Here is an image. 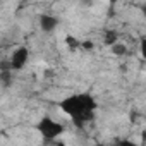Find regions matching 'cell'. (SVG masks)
I'll return each instance as SVG.
<instances>
[{"mask_svg":"<svg viewBox=\"0 0 146 146\" xmlns=\"http://www.w3.org/2000/svg\"><path fill=\"white\" fill-rule=\"evenodd\" d=\"M60 108L72 119V122L78 127H81L83 124L93 120L95 110H96V102L93 100L91 95L81 93V95H72V96L64 98L60 102Z\"/></svg>","mask_w":146,"mask_h":146,"instance_id":"obj_1","label":"cell"},{"mask_svg":"<svg viewBox=\"0 0 146 146\" xmlns=\"http://www.w3.org/2000/svg\"><path fill=\"white\" fill-rule=\"evenodd\" d=\"M36 129L41 132V136L45 137V141H53L55 137H58L62 132H64V125L55 122L53 119L50 117H43L38 124H36Z\"/></svg>","mask_w":146,"mask_h":146,"instance_id":"obj_2","label":"cell"},{"mask_svg":"<svg viewBox=\"0 0 146 146\" xmlns=\"http://www.w3.org/2000/svg\"><path fill=\"white\" fill-rule=\"evenodd\" d=\"M28 57H29L28 48H24V46L17 48L11 57V67L12 69H23L26 65V62H28Z\"/></svg>","mask_w":146,"mask_h":146,"instance_id":"obj_3","label":"cell"},{"mask_svg":"<svg viewBox=\"0 0 146 146\" xmlns=\"http://www.w3.org/2000/svg\"><path fill=\"white\" fill-rule=\"evenodd\" d=\"M40 26H41L43 31L50 33V31H53L58 26V19L55 16H50V14H41L40 16Z\"/></svg>","mask_w":146,"mask_h":146,"instance_id":"obj_4","label":"cell"},{"mask_svg":"<svg viewBox=\"0 0 146 146\" xmlns=\"http://www.w3.org/2000/svg\"><path fill=\"white\" fill-rule=\"evenodd\" d=\"M117 33L115 31H107L105 33V43L107 45H110V46H113V45H117Z\"/></svg>","mask_w":146,"mask_h":146,"instance_id":"obj_5","label":"cell"},{"mask_svg":"<svg viewBox=\"0 0 146 146\" xmlns=\"http://www.w3.org/2000/svg\"><path fill=\"white\" fill-rule=\"evenodd\" d=\"M110 146H137V144L132 143V141H129V139H124V137H122V139H115Z\"/></svg>","mask_w":146,"mask_h":146,"instance_id":"obj_6","label":"cell"},{"mask_svg":"<svg viewBox=\"0 0 146 146\" xmlns=\"http://www.w3.org/2000/svg\"><path fill=\"white\" fill-rule=\"evenodd\" d=\"M112 52H113L115 55H124V53L127 52V48H125V45H119V43H117V45L112 46Z\"/></svg>","mask_w":146,"mask_h":146,"instance_id":"obj_7","label":"cell"},{"mask_svg":"<svg viewBox=\"0 0 146 146\" xmlns=\"http://www.w3.org/2000/svg\"><path fill=\"white\" fill-rule=\"evenodd\" d=\"M65 41H67V45H69V46H72V48L79 46V43H78V40H76L74 36H67V38H65Z\"/></svg>","mask_w":146,"mask_h":146,"instance_id":"obj_8","label":"cell"},{"mask_svg":"<svg viewBox=\"0 0 146 146\" xmlns=\"http://www.w3.org/2000/svg\"><path fill=\"white\" fill-rule=\"evenodd\" d=\"M141 55L146 58V38H144V40H141Z\"/></svg>","mask_w":146,"mask_h":146,"instance_id":"obj_9","label":"cell"},{"mask_svg":"<svg viewBox=\"0 0 146 146\" xmlns=\"http://www.w3.org/2000/svg\"><path fill=\"white\" fill-rule=\"evenodd\" d=\"M53 146H65V144H64V143H55Z\"/></svg>","mask_w":146,"mask_h":146,"instance_id":"obj_10","label":"cell"},{"mask_svg":"<svg viewBox=\"0 0 146 146\" xmlns=\"http://www.w3.org/2000/svg\"><path fill=\"white\" fill-rule=\"evenodd\" d=\"M143 14H144V16H146V5H144V7H143Z\"/></svg>","mask_w":146,"mask_h":146,"instance_id":"obj_11","label":"cell"}]
</instances>
